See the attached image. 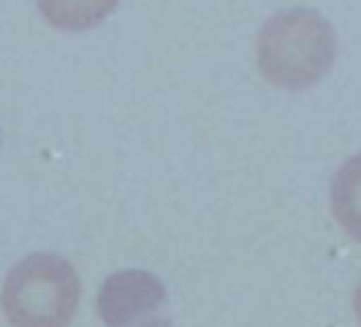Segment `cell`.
<instances>
[{
    "label": "cell",
    "mask_w": 361,
    "mask_h": 327,
    "mask_svg": "<svg viewBox=\"0 0 361 327\" xmlns=\"http://www.w3.org/2000/svg\"><path fill=\"white\" fill-rule=\"evenodd\" d=\"M334 57V28L314 10H283L258 35V69L286 91H305L322 81Z\"/></svg>",
    "instance_id": "6da1fadb"
},
{
    "label": "cell",
    "mask_w": 361,
    "mask_h": 327,
    "mask_svg": "<svg viewBox=\"0 0 361 327\" xmlns=\"http://www.w3.org/2000/svg\"><path fill=\"white\" fill-rule=\"evenodd\" d=\"M81 298L74 266L57 254H32L10 268L3 283L10 327H69Z\"/></svg>",
    "instance_id": "7a4b0ae2"
},
{
    "label": "cell",
    "mask_w": 361,
    "mask_h": 327,
    "mask_svg": "<svg viewBox=\"0 0 361 327\" xmlns=\"http://www.w3.org/2000/svg\"><path fill=\"white\" fill-rule=\"evenodd\" d=\"M167 303V290L147 270H121L99 290V318L106 327H152L157 310Z\"/></svg>",
    "instance_id": "3957f363"
},
{
    "label": "cell",
    "mask_w": 361,
    "mask_h": 327,
    "mask_svg": "<svg viewBox=\"0 0 361 327\" xmlns=\"http://www.w3.org/2000/svg\"><path fill=\"white\" fill-rule=\"evenodd\" d=\"M118 0H37L49 25L64 32H84L101 25L116 10Z\"/></svg>",
    "instance_id": "277c9868"
},
{
    "label": "cell",
    "mask_w": 361,
    "mask_h": 327,
    "mask_svg": "<svg viewBox=\"0 0 361 327\" xmlns=\"http://www.w3.org/2000/svg\"><path fill=\"white\" fill-rule=\"evenodd\" d=\"M332 212L339 227L361 242V153L342 162L332 180Z\"/></svg>",
    "instance_id": "5b68a950"
},
{
    "label": "cell",
    "mask_w": 361,
    "mask_h": 327,
    "mask_svg": "<svg viewBox=\"0 0 361 327\" xmlns=\"http://www.w3.org/2000/svg\"><path fill=\"white\" fill-rule=\"evenodd\" d=\"M354 310H357V318H359V323H361V283H359V288H357V295H354Z\"/></svg>",
    "instance_id": "8992f818"
}]
</instances>
